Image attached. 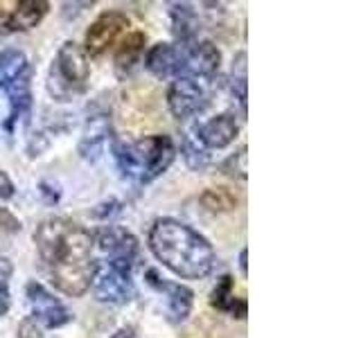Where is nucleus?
Here are the masks:
<instances>
[{"instance_id":"obj_1","label":"nucleus","mask_w":361,"mask_h":338,"mask_svg":"<svg viewBox=\"0 0 361 338\" xmlns=\"http://www.w3.org/2000/svg\"><path fill=\"white\" fill-rule=\"evenodd\" d=\"M34 244L52 284L71 298L84 296L97 270L90 232L66 217H52L37 228Z\"/></svg>"},{"instance_id":"obj_2","label":"nucleus","mask_w":361,"mask_h":338,"mask_svg":"<svg viewBox=\"0 0 361 338\" xmlns=\"http://www.w3.org/2000/svg\"><path fill=\"white\" fill-rule=\"evenodd\" d=\"M149 248L158 262L185 280L206 277L217 259L206 237L188 223L169 217L158 219L152 225Z\"/></svg>"},{"instance_id":"obj_3","label":"nucleus","mask_w":361,"mask_h":338,"mask_svg":"<svg viewBox=\"0 0 361 338\" xmlns=\"http://www.w3.org/2000/svg\"><path fill=\"white\" fill-rule=\"evenodd\" d=\"M113 154H116L122 176L145 185L167 172V167L172 165L176 156V149L169 135H152V138L135 142H118Z\"/></svg>"},{"instance_id":"obj_4","label":"nucleus","mask_w":361,"mask_h":338,"mask_svg":"<svg viewBox=\"0 0 361 338\" xmlns=\"http://www.w3.org/2000/svg\"><path fill=\"white\" fill-rule=\"evenodd\" d=\"M90 68L86 52L75 41H66L52 59L48 73V93L56 101H71L86 90Z\"/></svg>"},{"instance_id":"obj_5","label":"nucleus","mask_w":361,"mask_h":338,"mask_svg":"<svg viewBox=\"0 0 361 338\" xmlns=\"http://www.w3.org/2000/svg\"><path fill=\"white\" fill-rule=\"evenodd\" d=\"M210 88L212 82H201V79L195 77H176L167 93V104L172 115L176 120L195 118L197 113H201L208 106Z\"/></svg>"},{"instance_id":"obj_6","label":"nucleus","mask_w":361,"mask_h":338,"mask_svg":"<svg viewBox=\"0 0 361 338\" xmlns=\"http://www.w3.org/2000/svg\"><path fill=\"white\" fill-rule=\"evenodd\" d=\"M183 48V61H180L178 77H195L201 82H214L221 65V52L212 41H195Z\"/></svg>"},{"instance_id":"obj_7","label":"nucleus","mask_w":361,"mask_h":338,"mask_svg":"<svg viewBox=\"0 0 361 338\" xmlns=\"http://www.w3.org/2000/svg\"><path fill=\"white\" fill-rule=\"evenodd\" d=\"M93 291L99 302H111V304H124L133 298V282H131V270H124L118 266H99L93 277Z\"/></svg>"},{"instance_id":"obj_8","label":"nucleus","mask_w":361,"mask_h":338,"mask_svg":"<svg viewBox=\"0 0 361 338\" xmlns=\"http://www.w3.org/2000/svg\"><path fill=\"white\" fill-rule=\"evenodd\" d=\"M50 5L45 0H18V3H0V34L27 32L37 27L48 14Z\"/></svg>"},{"instance_id":"obj_9","label":"nucleus","mask_w":361,"mask_h":338,"mask_svg":"<svg viewBox=\"0 0 361 338\" xmlns=\"http://www.w3.org/2000/svg\"><path fill=\"white\" fill-rule=\"evenodd\" d=\"M27 302L32 307L30 318L48 327V330H56V327H63L66 323H71V311H68L63 304L56 300L50 291H45L39 282H30L27 284Z\"/></svg>"},{"instance_id":"obj_10","label":"nucleus","mask_w":361,"mask_h":338,"mask_svg":"<svg viewBox=\"0 0 361 338\" xmlns=\"http://www.w3.org/2000/svg\"><path fill=\"white\" fill-rule=\"evenodd\" d=\"M127 27H129L127 14H122V11H104L86 32V41H84L86 52L90 56H102Z\"/></svg>"},{"instance_id":"obj_11","label":"nucleus","mask_w":361,"mask_h":338,"mask_svg":"<svg viewBox=\"0 0 361 338\" xmlns=\"http://www.w3.org/2000/svg\"><path fill=\"white\" fill-rule=\"evenodd\" d=\"M97 246H99L102 253L109 255L106 264L124 268V270L133 268L135 255H138V239H135L131 232L122 230V228H116V225H111V228L99 232Z\"/></svg>"},{"instance_id":"obj_12","label":"nucleus","mask_w":361,"mask_h":338,"mask_svg":"<svg viewBox=\"0 0 361 338\" xmlns=\"http://www.w3.org/2000/svg\"><path fill=\"white\" fill-rule=\"evenodd\" d=\"M145 280L147 284L152 289H156L158 293H163L167 298V315L172 323H183L188 315H190V309H192V291L183 284H176V282H167L158 275V270L149 268L145 273Z\"/></svg>"},{"instance_id":"obj_13","label":"nucleus","mask_w":361,"mask_h":338,"mask_svg":"<svg viewBox=\"0 0 361 338\" xmlns=\"http://www.w3.org/2000/svg\"><path fill=\"white\" fill-rule=\"evenodd\" d=\"M237 133H240V124L233 113H221V115L208 120L203 127H197V138L203 149H224L237 138Z\"/></svg>"},{"instance_id":"obj_14","label":"nucleus","mask_w":361,"mask_h":338,"mask_svg":"<svg viewBox=\"0 0 361 338\" xmlns=\"http://www.w3.org/2000/svg\"><path fill=\"white\" fill-rule=\"evenodd\" d=\"M111 135V120L104 113H95V115H88L86 120V127H84V133H82V140H79V154L86 161L95 163L102 149H104V144Z\"/></svg>"},{"instance_id":"obj_15","label":"nucleus","mask_w":361,"mask_h":338,"mask_svg":"<svg viewBox=\"0 0 361 338\" xmlns=\"http://www.w3.org/2000/svg\"><path fill=\"white\" fill-rule=\"evenodd\" d=\"M180 61H183V48L172 43H156L154 48L147 52L145 65L147 70L156 77H178L180 73Z\"/></svg>"},{"instance_id":"obj_16","label":"nucleus","mask_w":361,"mask_h":338,"mask_svg":"<svg viewBox=\"0 0 361 338\" xmlns=\"http://www.w3.org/2000/svg\"><path fill=\"white\" fill-rule=\"evenodd\" d=\"M169 16H172V32L178 41V45H190L195 43V37L199 34V16L192 5L188 3H174L169 9Z\"/></svg>"},{"instance_id":"obj_17","label":"nucleus","mask_w":361,"mask_h":338,"mask_svg":"<svg viewBox=\"0 0 361 338\" xmlns=\"http://www.w3.org/2000/svg\"><path fill=\"white\" fill-rule=\"evenodd\" d=\"M210 304L219 311H228L233 318H246V300L235 298L231 275H224L217 280V287L210 293Z\"/></svg>"},{"instance_id":"obj_18","label":"nucleus","mask_w":361,"mask_h":338,"mask_svg":"<svg viewBox=\"0 0 361 338\" xmlns=\"http://www.w3.org/2000/svg\"><path fill=\"white\" fill-rule=\"evenodd\" d=\"M147 37L142 32H131L127 39L120 43V48L116 52V73L118 77H127L135 63L140 61V54L145 52Z\"/></svg>"},{"instance_id":"obj_19","label":"nucleus","mask_w":361,"mask_h":338,"mask_svg":"<svg viewBox=\"0 0 361 338\" xmlns=\"http://www.w3.org/2000/svg\"><path fill=\"white\" fill-rule=\"evenodd\" d=\"M9 120H7V129H11L18 120H23L27 115V111L32 106V93H30V73L23 75L18 82H14L9 88Z\"/></svg>"},{"instance_id":"obj_20","label":"nucleus","mask_w":361,"mask_h":338,"mask_svg":"<svg viewBox=\"0 0 361 338\" xmlns=\"http://www.w3.org/2000/svg\"><path fill=\"white\" fill-rule=\"evenodd\" d=\"M25 73H30V65H27V56L20 50L0 52V90H7Z\"/></svg>"},{"instance_id":"obj_21","label":"nucleus","mask_w":361,"mask_h":338,"mask_svg":"<svg viewBox=\"0 0 361 338\" xmlns=\"http://www.w3.org/2000/svg\"><path fill=\"white\" fill-rule=\"evenodd\" d=\"M183 156L192 169H203L208 165V154L197 138V127L183 135Z\"/></svg>"},{"instance_id":"obj_22","label":"nucleus","mask_w":361,"mask_h":338,"mask_svg":"<svg viewBox=\"0 0 361 338\" xmlns=\"http://www.w3.org/2000/svg\"><path fill=\"white\" fill-rule=\"evenodd\" d=\"M231 88L233 95L240 99L242 113L246 115V52H240L233 61V70H231Z\"/></svg>"},{"instance_id":"obj_23","label":"nucleus","mask_w":361,"mask_h":338,"mask_svg":"<svg viewBox=\"0 0 361 338\" xmlns=\"http://www.w3.org/2000/svg\"><path fill=\"white\" fill-rule=\"evenodd\" d=\"M201 203L212 212H228L237 206V196L226 187H217V189H208L201 196Z\"/></svg>"},{"instance_id":"obj_24","label":"nucleus","mask_w":361,"mask_h":338,"mask_svg":"<svg viewBox=\"0 0 361 338\" xmlns=\"http://www.w3.org/2000/svg\"><path fill=\"white\" fill-rule=\"evenodd\" d=\"M11 262L7 257H0V315L9 311V277H11Z\"/></svg>"},{"instance_id":"obj_25","label":"nucleus","mask_w":361,"mask_h":338,"mask_svg":"<svg viewBox=\"0 0 361 338\" xmlns=\"http://www.w3.org/2000/svg\"><path fill=\"white\" fill-rule=\"evenodd\" d=\"M224 172L228 176H240L246 178V146H242L235 156H231L224 165Z\"/></svg>"},{"instance_id":"obj_26","label":"nucleus","mask_w":361,"mask_h":338,"mask_svg":"<svg viewBox=\"0 0 361 338\" xmlns=\"http://www.w3.org/2000/svg\"><path fill=\"white\" fill-rule=\"evenodd\" d=\"M18 230H20V223L11 217V212L0 208V232H18Z\"/></svg>"},{"instance_id":"obj_27","label":"nucleus","mask_w":361,"mask_h":338,"mask_svg":"<svg viewBox=\"0 0 361 338\" xmlns=\"http://www.w3.org/2000/svg\"><path fill=\"white\" fill-rule=\"evenodd\" d=\"M18 338H41L39 325L34 323L32 318L23 320V323H20V327H18Z\"/></svg>"},{"instance_id":"obj_28","label":"nucleus","mask_w":361,"mask_h":338,"mask_svg":"<svg viewBox=\"0 0 361 338\" xmlns=\"http://www.w3.org/2000/svg\"><path fill=\"white\" fill-rule=\"evenodd\" d=\"M11 196H14V183H11L9 176L3 172V169H0V199L7 201Z\"/></svg>"},{"instance_id":"obj_29","label":"nucleus","mask_w":361,"mask_h":338,"mask_svg":"<svg viewBox=\"0 0 361 338\" xmlns=\"http://www.w3.org/2000/svg\"><path fill=\"white\" fill-rule=\"evenodd\" d=\"M111 338H138V336H135V330H133V327H122V330H118Z\"/></svg>"},{"instance_id":"obj_30","label":"nucleus","mask_w":361,"mask_h":338,"mask_svg":"<svg viewBox=\"0 0 361 338\" xmlns=\"http://www.w3.org/2000/svg\"><path fill=\"white\" fill-rule=\"evenodd\" d=\"M240 268H242V273L246 275V248H242V253H240Z\"/></svg>"}]
</instances>
